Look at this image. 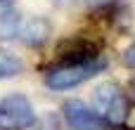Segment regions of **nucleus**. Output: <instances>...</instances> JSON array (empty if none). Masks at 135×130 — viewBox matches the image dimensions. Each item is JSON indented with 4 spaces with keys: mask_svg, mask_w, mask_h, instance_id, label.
<instances>
[{
    "mask_svg": "<svg viewBox=\"0 0 135 130\" xmlns=\"http://www.w3.org/2000/svg\"><path fill=\"white\" fill-rule=\"evenodd\" d=\"M131 92H133V99H135V78L131 81Z\"/></svg>",
    "mask_w": 135,
    "mask_h": 130,
    "instance_id": "ddd939ff",
    "label": "nucleus"
},
{
    "mask_svg": "<svg viewBox=\"0 0 135 130\" xmlns=\"http://www.w3.org/2000/svg\"><path fill=\"white\" fill-rule=\"evenodd\" d=\"M71 2H74V0H55V5H57V7H69Z\"/></svg>",
    "mask_w": 135,
    "mask_h": 130,
    "instance_id": "9b49d317",
    "label": "nucleus"
},
{
    "mask_svg": "<svg viewBox=\"0 0 135 130\" xmlns=\"http://www.w3.org/2000/svg\"><path fill=\"white\" fill-rule=\"evenodd\" d=\"M57 54H59L57 62H93V59L102 57V47L97 43L78 36V38L62 40L57 47Z\"/></svg>",
    "mask_w": 135,
    "mask_h": 130,
    "instance_id": "39448f33",
    "label": "nucleus"
},
{
    "mask_svg": "<svg viewBox=\"0 0 135 130\" xmlns=\"http://www.w3.org/2000/svg\"><path fill=\"white\" fill-rule=\"evenodd\" d=\"M107 66V59H93V62H57L52 66H47L43 71V81L50 90L62 92V90H71L83 85L85 81L95 78L97 73H102Z\"/></svg>",
    "mask_w": 135,
    "mask_h": 130,
    "instance_id": "f257e3e1",
    "label": "nucleus"
},
{
    "mask_svg": "<svg viewBox=\"0 0 135 130\" xmlns=\"http://www.w3.org/2000/svg\"><path fill=\"white\" fill-rule=\"evenodd\" d=\"M9 2L12 0H0V7H9Z\"/></svg>",
    "mask_w": 135,
    "mask_h": 130,
    "instance_id": "f8f14e48",
    "label": "nucleus"
},
{
    "mask_svg": "<svg viewBox=\"0 0 135 130\" xmlns=\"http://www.w3.org/2000/svg\"><path fill=\"white\" fill-rule=\"evenodd\" d=\"M21 71H24V62H21L17 54H12V52H7V50L0 47V81L14 78V76H19Z\"/></svg>",
    "mask_w": 135,
    "mask_h": 130,
    "instance_id": "6e6552de",
    "label": "nucleus"
},
{
    "mask_svg": "<svg viewBox=\"0 0 135 130\" xmlns=\"http://www.w3.org/2000/svg\"><path fill=\"white\" fill-rule=\"evenodd\" d=\"M123 66L135 69V43H133V45H128L126 52H123Z\"/></svg>",
    "mask_w": 135,
    "mask_h": 130,
    "instance_id": "1a4fd4ad",
    "label": "nucleus"
},
{
    "mask_svg": "<svg viewBox=\"0 0 135 130\" xmlns=\"http://www.w3.org/2000/svg\"><path fill=\"white\" fill-rule=\"evenodd\" d=\"M104 123L107 128H123L131 104L128 97L123 95V90L119 88V83L114 81H104L102 85H97L93 90V107H90Z\"/></svg>",
    "mask_w": 135,
    "mask_h": 130,
    "instance_id": "f03ea898",
    "label": "nucleus"
},
{
    "mask_svg": "<svg viewBox=\"0 0 135 130\" xmlns=\"http://www.w3.org/2000/svg\"><path fill=\"white\" fill-rule=\"evenodd\" d=\"M62 114L71 130H107V123L81 99H66L62 104Z\"/></svg>",
    "mask_w": 135,
    "mask_h": 130,
    "instance_id": "20e7f679",
    "label": "nucleus"
},
{
    "mask_svg": "<svg viewBox=\"0 0 135 130\" xmlns=\"http://www.w3.org/2000/svg\"><path fill=\"white\" fill-rule=\"evenodd\" d=\"M85 2H88V7H109L119 0H85Z\"/></svg>",
    "mask_w": 135,
    "mask_h": 130,
    "instance_id": "9d476101",
    "label": "nucleus"
},
{
    "mask_svg": "<svg viewBox=\"0 0 135 130\" xmlns=\"http://www.w3.org/2000/svg\"><path fill=\"white\" fill-rule=\"evenodd\" d=\"M52 36V24L45 17H31L26 21H21L19 28V40L26 47H43Z\"/></svg>",
    "mask_w": 135,
    "mask_h": 130,
    "instance_id": "423d86ee",
    "label": "nucleus"
},
{
    "mask_svg": "<svg viewBox=\"0 0 135 130\" xmlns=\"http://www.w3.org/2000/svg\"><path fill=\"white\" fill-rule=\"evenodd\" d=\"M21 14L17 7H2L0 9V40H14L19 38V28H21Z\"/></svg>",
    "mask_w": 135,
    "mask_h": 130,
    "instance_id": "0eeeda50",
    "label": "nucleus"
},
{
    "mask_svg": "<svg viewBox=\"0 0 135 130\" xmlns=\"http://www.w3.org/2000/svg\"><path fill=\"white\" fill-rule=\"evenodd\" d=\"M36 123V109L21 92H9L0 99V130H28Z\"/></svg>",
    "mask_w": 135,
    "mask_h": 130,
    "instance_id": "7ed1b4c3",
    "label": "nucleus"
}]
</instances>
